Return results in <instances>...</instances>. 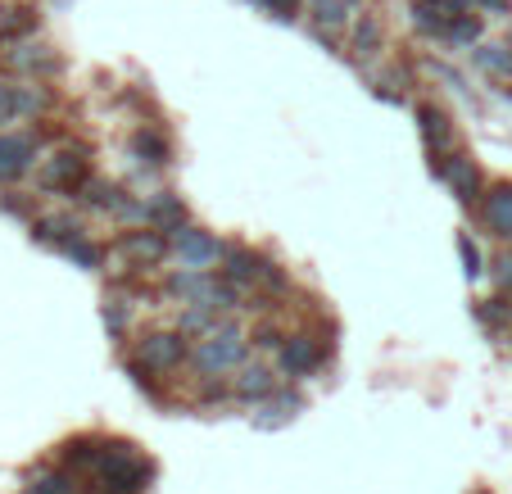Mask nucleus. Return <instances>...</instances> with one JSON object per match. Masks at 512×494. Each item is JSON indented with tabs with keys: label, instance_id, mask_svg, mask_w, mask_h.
I'll list each match as a JSON object with an SVG mask.
<instances>
[{
	"label": "nucleus",
	"instance_id": "c85d7f7f",
	"mask_svg": "<svg viewBox=\"0 0 512 494\" xmlns=\"http://www.w3.org/2000/svg\"><path fill=\"white\" fill-rule=\"evenodd\" d=\"M223 322H227V313L204 309V304H186V309L177 313V331H186V336H204V331L223 327Z\"/></svg>",
	"mask_w": 512,
	"mask_h": 494
},
{
	"label": "nucleus",
	"instance_id": "4468645a",
	"mask_svg": "<svg viewBox=\"0 0 512 494\" xmlns=\"http://www.w3.org/2000/svg\"><path fill=\"white\" fill-rule=\"evenodd\" d=\"M145 227H159V232L177 236L182 227H191V209H186V200L177 191L159 186V191L145 195Z\"/></svg>",
	"mask_w": 512,
	"mask_h": 494
},
{
	"label": "nucleus",
	"instance_id": "1a4fd4ad",
	"mask_svg": "<svg viewBox=\"0 0 512 494\" xmlns=\"http://www.w3.org/2000/svg\"><path fill=\"white\" fill-rule=\"evenodd\" d=\"M227 245L218 241L213 232H204V227H182V232L173 236V263L177 268H200V272H213L218 263H223Z\"/></svg>",
	"mask_w": 512,
	"mask_h": 494
},
{
	"label": "nucleus",
	"instance_id": "7c9ffc66",
	"mask_svg": "<svg viewBox=\"0 0 512 494\" xmlns=\"http://www.w3.org/2000/svg\"><path fill=\"white\" fill-rule=\"evenodd\" d=\"M68 259H73V263H78V268H91V272H100V268H105V245H100V241H91V236H78V241H73V245H68Z\"/></svg>",
	"mask_w": 512,
	"mask_h": 494
},
{
	"label": "nucleus",
	"instance_id": "ddd939ff",
	"mask_svg": "<svg viewBox=\"0 0 512 494\" xmlns=\"http://www.w3.org/2000/svg\"><path fill=\"white\" fill-rule=\"evenodd\" d=\"M327 359H331V340L322 345V340H313V336H290L286 345L277 349V368L286 372V377H313Z\"/></svg>",
	"mask_w": 512,
	"mask_h": 494
},
{
	"label": "nucleus",
	"instance_id": "e433bc0d",
	"mask_svg": "<svg viewBox=\"0 0 512 494\" xmlns=\"http://www.w3.org/2000/svg\"><path fill=\"white\" fill-rule=\"evenodd\" d=\"M458 254H463V263H467V277H481V250H476V241L472 236H458Z\"/></svg>",
	"mask_w": 512,
	"mask_h": 494
},
{
	"label": "nucleus",
	"instance_id": "39448f33",
	"mask_svg": "<svg viewBox=\"0 0 512 494\" xmlns=\"http://www.w3.org/2000/svg\"><path fill=\"white\" fill-rule=\"evenodd\" d=\"M386 41H390L386 14H381V10H358L354 23H349V32H345L349 64H358L363 73H368V68H377V59L386 55Z\"/></svg>",
	"mask_w": 512,
	"mask_h": 494
},
{
	"label": "nucleus",
	"instance_id": "72a5a7b5",
	"mask_svg": "<svg viewBox=\"0 0 512 494\" xmlns=\"http://www.w3.org/2000/svg\"><path fill=\"white\" fill-rule=\"evenodd\" d=\"M0 209H5V214L10 218H37V200H32V195H23V191H5L0 195Z\"/></svg>",
	"mask_w": 512,
	"mask_h": 494
},
{
	"label": "nucleus",
	"instance_id": "c9c22d12",
	"mask_svg": "<svg viewBox=\"0 0 512 494\" xmlns=\"http://www.w3.org/2000/svg\"><path fill=\"white\" fill-rule=\"evenodd\" d=\"M286 340H290V336H281L272 322H259V327H254V345H259V349H272V354H277Z\"/></svg>",
	"mask_w": 512,
	"mask_h": 494
},
{
	"label": "nucleus",
	"instance_id": "58836bf2",
	"mask_svg": "<svg viewBox=\"0 0 512 494\" xmlns=\"http://www.w3.org/2000/svg\"><path fill=\"white\" fill-rule=\"evenodd\" d=\"M345 5H349L354 14H358V10H368V0H345Z\"/></svg>",
	"mask_w": 512,
	"mask_h": 494
},
{
	"label": "nucleus",
	"instance_id": "473e14b6",
	"mask_svg": "<svg viewBox=\"0 0 512 494\" xmlns=\"http://www.w3.org/2000/svg\"><path fill=\"white\" fill-rule=\"evenodd\" d=\"M254 10H263V14H272V19L277 23H295L304 14V5H309V0H250Z\"/></svg>",
	"mask_w": 512,
	"mask_h": 494
},
{
	"label": "nucleus",
	"instance_id": "4c0bfd02",
	"mask_svg": "<svg viewBox=\"0 0 512 494\" xmlns=\"http://www.w3.org/2000/svg\"><path fill=\"white\" fill-rule=\"evenodd\" d=\"M472 5L490 19H512V0H472Z\"/></svg>",
	"mask_w": 512,
	"mask_h": 494
},
{
	"label": "nucleus",
	"instance_id": "bb28decb",
	"mask_svg": "<svg viewBox=\"0 0 512 494\" xmlns=\"http://www.w3.org/2000/svg\"><path fill=\"white\" fill-rule=\"evenodd\" d=\"M472 318L485 327V336H508L512 331V295L503 300V295H494V300H476L472 304Z\"/></svg>",
	"mask_w": 512,
	"mask_h": 494
},
{
	"label": "nucleus",
	"instance_id": "2eb2a0df",
	"mask_svg": "<svg viewBox=\"0 0 512 494\" xmlns=\"http://www.w3.org/2000/svg\"><path fill=\"white\" fill-rule=\"evenodd\" d=\"M127 150H132L136 164L145 168H168L173 164V136L159 123H136V132L127 136Z\"/></svg>",
	"mask_w": 512,
	"mask_h": 494
},
{
	"label": "nucleus",
	"instance_id": "6ab92c4d",
	"mask_svg": "<svg viewBox=\"0 0 512 494\" xmlns=\"http://www.w3.org/2000/svg\"><path fill=\"white\" fill-rule=\"evenodd\" d=\"M109 454V440L100 436H78V440H68V445H59V467H68V472H100V463H105Z\"/></svg>",
	"mask_w": 512,
	"mask_h": 494
},
{
	"label": "nucleus",
	"instance_id": "2f4dec72",
	"mask_svg": "<svg viewBox=\"0 0 512 494\" xmlns=\"http://www.w3.org/2000/svg\"><path fill=\"white\" fill-rule=\"evenodd\" d=\"M19 123V78L14 73H0V127Z\"/></svg>",
	"mask_w": 512,
	"mask_h": 494
},
{
	"label": "nucleus",
	"instance_id": "dca6fc26",
	"mask_svg": "<svg viewBox=\"0 0 512 494\" xmlns=\"http://www.w3.org/2000/svg\"><path fill=\"white\" fill-rule=\"evenodd\" d=\"M78 236H87V223H82L73 209H55V214H37V218H32V241H41V245L68 250Z\"/></svg>",
	"mask_w": 512,
	"mask_h": 494
},
{
	"label": "nucleus",
	"instance_id": "aec40b11",
	"mask_svg": "<svg viewBox=\"0 0 512 494\" xmlns=\"http://www.w3.org/2000/svg\"><path fill=\"white\" fill-rule=\"evenodd\" d=\"M268 254H259V250H250V245H227V254H223V263H218V268H223V277L227 281H236V286H254V281L263 277V268H268Z\"/></svg>",
	"mask_w": 512,
	"mask_h": 494
},
{
	"label": "nucleus",
	"instance_id": "f3484780",
	"mask_svg": "<svg viewBox=\"0 0 512 494\" xmlns=\"http://www.w3.org/2000/svg\"><path fill=\"white\" fill-rule=\"evenodd\" d=\"M281 390V377L268 368V363H241L236 368V377H232V395H236V404H259V399H268V395H277Z\"/></svg>",
	"mask_w": 512,
	"mask_h": 494
},
{
	"label": "nucleus",
	"instance_id": "7ed1b4c3",
	"mask_svg": "<svg viewBox=\"0 0 512 494\" xmlns=\"http://www.w3.org/2000/svg\"><path fill=\"white\" fill-rule=\"evenodd\" d=\"M91 177V150L87 146H59L37 164V191L41 195H78Z\"/></svg>",
	"mask_w": 512,
	"mask_h": 494
},
{
	"label": "nucleus",
	"instance_id": "5701e85b",
	"mask_svg": "<svg viewBox=\"0 0 512 494\" xmlns=\"http://www.w3.org/2000/svg\"><path fill=\"white\" fill-rule=\"evenodd\" d=\"M467 55H472V68H481L490 78H499V82L512 78V32L503 41H481V46H472Z\"/></svg>",
	"mask_w": 512,
	"mask_h": 494
},
{
	"label": "nucleus",
	"instance_id": "6e6552de",
	"mask_svg": "<svg viewBox=\"0 0 512 494\" xmlns=\"http://www.w3.org/2000/svg\"><path fill=\"white\" fill-rule=\"evenodd\" d=\"M0 68L5 73H14V78H55L59 68H64V55H59L50 41H32V37H23V41H10L5 46V55H0Z\"/></svg>",
	"mask_w": 512,
	"mask_h": 494
},
{
	"label": "nucleus",
	"instance_id": "c756f323",
	"mask_svg": "<svg viewBox=\"0 0 512 494\" xmlns=\"http://www.w3.org/2000/svg\"><path fill=\"white\" fill-rule=\"evenodd\" d=\"M232 381L227 377H200V390H195V408H227L232 404Z\"/></svg>",
	"mask_w": 512,
	"mask_h": 494
},
{
	"label": "nucleus",
	"instance_id": "b1692460",
	"mask_svg": "<svg viewBox=\"0 0 512 494\" xmlns=\"http://www.w3.org/2000/svg\"><path fill=\"white\" fill-rule=\"evenodd\" d=\"M485 19H490V14H481L476 5H472V10H463V14H454V19H449V28H445V46L449 50L481 46V41H485Z\"/></svg>",
	"mask_w": 512,
	"mask_h": 494
},
{
	"label": "nucleus",
	"instance_id": "cd10ccee",
	"mask_svg": "<svg viewBox=\"0 0 512 494\" xmlns=\"http://www.w3.org/2000/svg\"><path fill=\"white\" fill-rule=\"evenodd\" d=\"M28 494H78V472L68 467H41L28 476Z\"/></svg>",
	"mask_w": 512,
	"mask_h": 494
},
{
	"label": "nucleus",
	"instance_id": "393cba45",
	"mask_svg": "<svg viewBox=\"0 0 512 494\" xmlns=\"http://www.w3.org/2000/svg\"><path fill=\"white\" fill-rule=\"evenodd\" d=\"M300 408H304V399L295 395V390L281 386L277 395H268V399H259V404H254V422H259V427H286Z\"/></svg>",
	"mask_w": 512,
	"mask_h": 494
},
{
	"label": "nucleus",
	"instance_id": "4be33fe9",
	"mask_svg": "<svg viewBox=\"0 0 512 494\" xmlns=\"http://www.w3.org/2000/svg\"><path fill=\"white\" fill-rule=\"evenodd\" d=\"M136 313H141V300H136L132 291H123V286H109V291H105V327H109V336L127 340Z\"/></svg>",
	"mask_w": 512,
	"mask_h": 494
},
{
	"label": "nucleus",
	"instance_id": "9d476101",
	"mask_svg": "<svg viewBox=\"0 0 512 494\" xmlns=\"http://www.w3.org/2000/svg\"><path fill=\"white\" fill-rule=\"evenodd\" d=\"M41 159V136L32 132H0V182H19L37 168Z\"/></svg>",
	"mask_w": 512,
	"mask_h": 494
},
{
	"label": "nucleus",
	"instance_id": "f704fd0d",
	"mask_svg": "<svg viewBox=\"0 0 512 494\" xmlns=\"http://www.w3.org/2000/svg\"><path fill=\"white\" fill-rule=\"evenodd\" d=\"M490 281L499 295H512V250H503L499 259L490 263Z\"/></svg>",
	"mask_w": 512,
	"mask_h": 494
},
{
	"label": "nucleus",
	"instance_id": "a211bd4d",
	"mask_svg": "<svg viewBox=\"0 0 512 494\" xmlns=\"http://www.w3.org/2000/svg\"><path fill=\"white\" fill-rule=\"evenodd\" d=\"M476 214H481V227L499 241H512V182H499V186H485L481 204H476Z\"/></svg>",
	"mask_w": 512,
	"mask_h": 494
},
{
	"label": "nucleus",
	"instance_id": "f257e3e1",
	"mask_svg": "<svg viewBox=\"0 0 512 494\" xmlns=\"http://www.w3.org/2000/svg\"><path fill=\"white\" fill-rule=\"evenodd\" d=\"M245 354H250V336L236 322H223L191 345V368L195 377H232L245 363Z\"/></svg>",
	"mask_w": 512,
	"mask_h": 494
},
{
	"label": "nucleus",
	"instance_id": "0eeeda50",
	"mask_svg": "<svg viewBox=\"0 0 512 494\" xmlns=\"http://www.w3.org/2000/svg\"><path fill=\"white\" fill-rule=\"evenodd\" d=\"M431 173L440 177V182H445L449 191L467 204V209H476V204H481L485 177H481V168H476V159L467 155V150L454 146V150H445V155H431Z\"/></svg>",
	"mask_w": 512,
	"mask_h": 494
},
{
	"label": "nucleus",
	"instance_id": "f03ea898",
	"mask_svg": "<svg viewBox=\"0 0 512 494\" xmlns=\"http://www.w3.org/2000/svg\"><path fill=\"white\" fill-rule=\"evenodd\" d=\"M96 481L105 485V494H145L150 481H155V463L136 445L109 440V454H105V463H100Z\"/></svg>",
	"mask_w": 512,
	"mask_h": 494
},
{
	"label": "nucleus",
	"instance_id": "a878e982",
	"mask_svg": "<svg viewBox=\"0 0 512 494\" xmlns=\"http://www.w3.org/2000/svg\"><path fill=\"white\" fill-rule=\"evenodd\" d=\"M37 28H41V19L32 5H5V0H0V46L32 37Z\"/></svg>",
	"mask_w": 512,
	"mask_h": 494
},
{
	"label": "nucleus",
	"instance_id": "f8f14e48",
	"mask_svg": "<svg viewBox=\"0 0 512 494\" xmlns=\"http://www.w3.org/2000/svg\"><path fill=\"white\" fill-rule=\"evenodd\" d=\"M413 114H417V132H422V141H426V150H431V155H445V150L458 146L454 114H449L440 100H417Z\"/></svg>",
	"mask_w": 512,
	"mask_h": 494
},
{
	"label": "nucleus",
	"instance_id": "423d86ee",
	"mask_svg": "<svg viewBox=\"0 0 512 494\" xmlns=\"http://www.w3.org/2000/svg\"><path fill=\"white\" fill-rule=\"evenodd\" d=\"M109 254H114L118 263H127V268L150 272V268H159V263L173 259V236L159 232V227H132V232L118 236Z\"/></svg>",
	"mask_w": 512,
	"mask_h": 494
},
{
	"label": "nucleus",
	"instance_id": "20e7f679",
	"mask_svg": "<svg viewBox=\"0 0 512 494\" xmlns=\"http://www.w3.org/2000/svg\"><path fill=\"white\" fill-rule=\"evenodd\" d=\"M127 359H136L155 377H173L182 372V363H191V336L186 331H145Z\"/></svg>",
	"mask_w": 512,
	"mask_h": 494
},
{
	"label": "nucleus",
	"instance_id": "9b49d317",
	"mask_svg": "<svg viewBox=\"0 0 512 494\" xmlns=\"http://www.w3.org/2000/svg\"><path fill=\"white\" fill-rule=\"evenodd\" d=\"M304 19H309V32L322 41L327 50L345 46V32L354 23V10H349L345 0H309L304 5Z\"/></svg>",
	"mask_w": 512,
	"mask_h": 494
},
{
	"label": "nucleus",
	"instance_id": "412c9836",
	"mask_svg": "<svg viewBox=\"0 0 512 494\" xmlns=\"http://www.w3.org/2000/svg\"><path fill=\"white\" fill-rule=\"evenodd\" d=\"M123 195H127L123 182H109V177H96V173H91L87 182H82V191L73 195V200H78L82 209H91V214H118Z\"/></svg>",
	"mask_w": 512,
	"mask_h": 494
}]
</instances>
